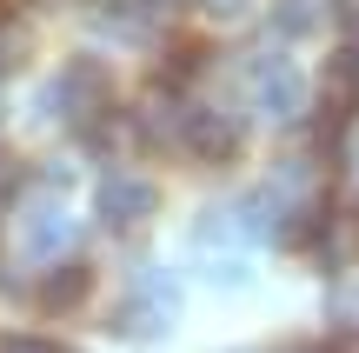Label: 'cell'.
Listing matches in <instances>:
<instances>
[{
    "label": "cell",
    "mask_w": 359,
    "mask_h": 353,
    "mask_svg": "<svg viewBox=\"0 0 359 353\" xmlns=\"http://www.w3.org/2000/svg\"><path fill=\"white\" fill-rule=\"evenodd\" d=\"M40 100H47V120H60L67 133H87L93 120H107V114L120 107V100H114V74H107L93 53H74V60L47 80Z\"/></svg>",
    "instance_id": "6da1fadb"
},
{
    "label": "cell",
    "mask_w": 359,
    "mask_h": 353,
    "mask_svg": "<svg viewBox=\"0 0 359 353\" xmlns=\"http://www.w3.org/2000/svg\"><path fill=\"white\" fill-rule=\"evenodd\" d=\"M246 100L266 120H299L306 114V74H299V60L286 47L253 53V60H246Z\"/></svg>",
    "instance_id": "7a4b0ae2"
},
{
    "label": "cell",
    "mask_w": 359,
    "mask_h": 353,
    "mask_svg": "<svg viewBox=\"0 0 359 353\" xmlns=\"http://www.w3.org/2000/svg\"><path fill=\"white\" fill-rule=\"evenodd\" d=\"M173 314H180V287L160 274V267H140V274H133V293L114 307L107 327L127 333V340H160V333L173 327Z\"/></svg>",
    "instance_id": "3957f363"
},
{
    "label": "cell",
    "mask_w": 359,
    "mask_h": 353,
    "mask_svg": "<svg viewBox=\"0 0 359 353\" xmlns=\"http://www.w3.org/2000/svg\"><path fill=\"white\" fill-rule=\"evenodd\" d=\"M93 207H100V227L107 234H147V227L160 220V187L147 180V173H107L100 194H93Z\"/></svg>",
    "instance_id": "277c9868"
},
{
    "label": "cell",
    "mask_w": 359,
    "mask_h": 353,
    "mask_svg": "<svg viewBox=\"0 0 359 353\" xmlns=\"http://www.w3.org/2000/svg\"><path fill=\"white\" fill-rule=\"evenodd\" d=\"M67 247H74V220H67L60 200H34V207H20V220H13V253H20V260L53 267Z\"/></svg>",
    "instance_id": "5b68a950"
},
{
    "label": "cell",
    "mask_w": 359,
    "mask_h": 353,
    "mask_svg": "<svg viewBox=\"0 0 359 353\" xmlns=\"http://www.w3.org/2000/svg\"><path fill=\"white\" fill-rule=\"evenodd\" d=\"M240 147H246V120H240V114H213V107H200L180 154L200 160V167H233V160H240Z\"/></svg>",
    "instance_id": "8992f818"
},
{
    "label": "cell",
    "mask_w": 359,
    "mask_h": 353,
    "mask_svg": "<svg viewBox=\"0 0 359 353\" xmlns=\"http://www.w3.org/2000/svg\"><path fill=\"white\" fill-rule=\"evenodd\" d=\"M193 114H200V107H193V100H180V87H173V93H167V87H154L147 100H133L140 140H147V147H167V154H180V147H187Z\"/></svg>",
    "instance_id": "52a82bcc"
},
{
    "label": "cell",
    "mask_w": 359,
    "mask_h": 353,
    "mask_svg": "<svg viewBox=\"0 0 359 353\" xmlns=\"http://www.w3.org/2000/svg\"><path fill=\"white\" fill-rule=\"evenodd\" d=\"M34 300H40V314H80V307L93 300V260H67L60 253V260L40 274Z\"/></svg>",
    "instance_id": "ba28073f"
},
{
    "label": "cell",
    "mask_w": 359,
    "mask_h": 353,
    "mask_svg": "<svg viewBox=\"0 0 359 353\" xmlns=\"http://www.w3.org/2000/svg\"><path fill=\"white\" fill-rule=\"evenodd\" d=\"M306 253H313V267H353L359 260V207H326Z\"/></svg>",
    "instance_id": "9c48e42d"
},
{
    "label": "cell",
    "mask_w": 359,
    "mask_h": 353,
    "mask_svg": "<svg viewBox=\"0 0 359 353\" xmlns=\"http://www.w3.org/2000/svg\"><path fill=\"white\" fill-rule=\"evenodd\" d=\"M320 20H326V0H273V34L280 40L320 34Z\"/></svg>",
    "instance_id": "30bf717a"
},
{
    "label": "cell",
    "mask_w": 359,
    "mask_h": 353,
    "mask_svg": "<svg viewBox=\"0 0 359 353\" xmlns=\"http://www.w3.org/2000/svg\"><path fill=\"white\" fill-rule=\"evenodd\" d=\"M213 60V53L200 47V40H167V53H160V80H173V87H187L200 67Z\"/></svg>",
    "instance_id": "8fae6325"
},
{
    "label": "cell",
    "mask_w": 359,
    "mask_h": 353,
    "mask_svg": "<svg viewBox=\"0 0 359 353\" xmlns=\"http://www.w3.org/2000/svg\"><path fill=\"white\" fill-rule=\"evenodd\" d=\"M27 60H34V34H27V27L7 13V20H0V80H7V74H20Z\"/></svg>",
    "instance_id": "7c38bea8"
},
{
    "label": "cell",
    "mask_w": 359,
    "mask_h": 353,
    "mask_svg": "<svg viewBox=\"0 0 359 353\" xmlns=\"http://www.w3.org/2000/svg\"><path fill=\"white\" fill-rule=\"evenodd\" d=\"M193 7H200L206 20H219V27H226V20H246V7H253V0H193Z\"/></svg>",
    "instance_id": "4fadbf2b"
},
{
    "label": "cell",
    "mask_w": 359,
    "mask_h": 353,
    "mask_svg": "<svg viewBox=\"0 0 359 353\" xmlns=\"http://www.w3.org/2000/svg\"><path fill=\"white\" fill-rule=\"evenodd\" d=\"M13 194H20V160L0 147V207H13Z\"/></svg>",
    "instance_id": "5bb4252c"
},
{
    "label": "cell",
    "mask_w": 359,
    "mask_h": 353,
    "mask_svg": "<svg viewBox=\"0 0 359 353\" xmlns=\"http://www.w3.org/2000/svg\"><path fill=\"white\" fill-rule=\"evenodd\" d=\"M0 347H7V353H53L60 340H40V333H7Z\"/></svg>",
    "instance_id": "9a60e30c"
},
{
    "label": "cell",
    "mask_w": 359,
    "mask_h": 353,
    "mask_svg": "<svg viewBox=\"0 0 359 353\" xmlns=\"http://www.w3.org/2000/svg\"><path fill=\"white\" fill-rule=\"evenodd\" d=\"M40 180H47V187H74V160H47Z\"/></svg>",
    "instance_id": "2e32d148"
},
{
    "label": "cell",
    "mask_w": 359,
    "mask_h": 353,
    "mask_svg": "<svg viewBox=\"0 0 359 353\" xmlns=\"http://www.w3.org/2000/svg\"><path fill=\"white\" fill-rule=\"evenodd\" d=\"M187 7H193V0H147V13H154V27H167L173 13H187Z\"/></svg>",
    "instance_id": "e0dca14e"
},
{
    "label": "cell",
    "mask_w": 359,
    "mask_h": 353,
    "mask_svg": "<svg viewBox=\"0 0 359 353\" xmlns=\"http://www.w3.org/2000/svg\"><path fill=\"white\" fill-rule=\"evenodd\" d=\"M326 347H359V320H339V327L326 333Z\"/></svg>",
    "instance_id": "ac0fdd59"
},
{
    "label": "cell",
    "mask_w": 359,
    "mask_h": 353,
    "mask_svg": "<svg viewBox=\"0 0 359 353\" xmlns=\"http://www.w3.org/2000/svg\"><path fill=\"white\" fill-rule=\"evenodd\" d=\"M339 13H346V20H359V0H339Z\"/></svg>",
    "instance_id": "d6986e66"
}]
</instances>
